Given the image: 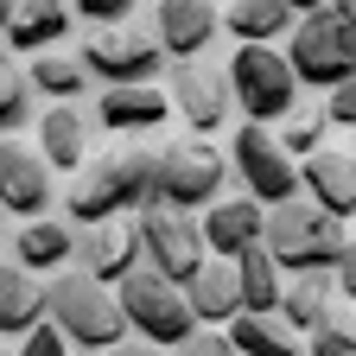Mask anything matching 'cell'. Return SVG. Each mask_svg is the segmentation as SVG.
<instances>
[{
	"label": "cell",
	"instance_id": "obj_1",
	"mask_svg": "<svg viewBox=\"0 0 356 356\" xmlns=\"http://www.w3.org/2000/svg\"><path fill=\"white\" fill-rule=\"evenodd\" d=\"M261 254L280 267V280L293 274H331V267L350 254V222L325 216V210H312L305 197L293 204H274L261 216Z\"/></svg>",
	"mask_w": 356,
	"mask_h": 356
},
{
	"label": "cell",
	"instance_id": "obj_2",
	"mask_svg": "<svg viewBox=\"0 0 356 356\" xmlns=\"http://www.w3.org/2000/svg\"><path fill=\"white\" fill-rule=\"evenodd\" d=\"M153 204V178H147V147H108L102 159H89L76 172V185L64 191L70 222L96 229V222H115L121 210H147Z\"/></svg>",
	"mask_w": 356,
	"mask_h": 356
},
{
	"label": "cell",
	"instance_id": "obj_3",
	"mask_svg": "<svg viewBox=\"0 0 356 356\" xmlns=\"http://www.w3.org/2000/svg\"><path fill=\"white\" fill-rule=\"evenodd\" d=\"M44 325H51L76 356H108V350L127 337L115 293L96 286V280H83L76 267H64V274L44 286Z\"/></svg>",
	"mask_w": 356,
	"mask_h": 356
},
{
	"label": "cell",
	"instance_id": "obj_4",
	"mask_svg": "<svg viewBox=\"0 0 356 356\" xmlns=\"http://www.w3.org/2000/svg\"><path fill=\"white\" fill-rule=\"evenodd\" d=\"M350 38H356V7H350V0H325V7H312L293 26V51H280L286 70H293V83L343 89L350 70H356V44Z\"/></svg>",
	"mask_w": 356,
	"mask_h": 356
},
{
	"label": "cell",
	"instance_id": "obj_5",
	"mask_svg": "<svg viewBox=\"0 0 356 356\" xmlns=\"http://www.w3.org/2000/svg\"><path fill=\"white\" fill-rule=\"evenodd\" d=\"M147 178H153V204L191 216V210H210L222 197V178H229V165H222V153L210 140H159L147 153Z\"/></svg>",
	"mask_w": 356,
	"mask_h": 356
},
{
	"label": "cell",
	"instance_id": "obj_6",
	"mask_svg": "<svg viewBox=\"0 0 356 356\" xmlns=\"http://www.w3.org/2000/svg\"><path fill=\"white\" fill-rule=\"evenodd\" d=\"M222 83H229V108H242L248 127H274L299 108V83L274 44H236Z\"/></svg>",
	"mask_w": 356,
	"mask_h": 356
},
{
	"label": "cell",
	"instance_id": "obj_7",
	"mask_svg": "<svg viewBox=\"0 0 356 356\" xmlns=\"http://www.w3.org/2000/svg\"><path fill=\"white\" fill-rule=\"evenodd\" d=\"M115 305H121V325L127 337H140L153 350H178L197 325H191V305L178 286H165L159 274H147V267H134V274L115 286Z\"/></svg>",
	"mask_w": 356,
	"mask_h": 356
},
{
	"label": "cell",
	"instance_id": "obj_8",
	"mask_svg": "<svg viewBox=\"0 0 356 356\" xmlns=\"http://www.w3.org/2000/svg\"><path fill=\"white\" fill-rule=\"evenodd\" d=\"M127 229H134V248H140V267H147V274H159L165 286H178V293H185V280L210 261L197 222L178 216V210H165V204H147Z\"/></svg>",
	"mask_w": 356,
	"mask_h": 356
},
{
	"label": "cell",
	"instance_id": "obj_9",
	"mask_svg": "<svg viewBox=\"0 0 356 356\" xmlns=\"http://www.w3.org/2000/svg\"><path fill=\"white\" fill-rule=\"evenodd\" d=\"M83 76H96L102 89H153V76L165 70L153 32H140V19H127L115 32H89V44L76 51Z\"/></svg>",
	"mask_w": 356,
	"mask_h": 356
},
{
	"label": "cell",
	"instance_id": "obj_10",
	"mask_svg": "<svg viewBox=\"0 0 356 356\" xmlns=\"http://www.w3.org/2000/svg\"><path fill=\"white\" fill-rule=\"evenodd\" d=\"M222 165H236L242 197L261 204V210H274V204H293V197H299V165L274 147V134H267V127H248V121H242Z\"/></svg>",
	"mask_w": 356,
	"mask_h": 356
},
{
	"label": "cell",
	"instance_id": "obj_11",
	"mask_svg": "<svg viewBox=\"0 0 356 356\" xmlns=\"http://www.w3.org/2000/svg\"><path fill=\"white\" fill-rule=\"evenodd\" d=\"M159 96H165V108H178V115H185L191 140L216 134L222 121L236 115V108H229V83H222V70H210V64H172Z\"/></svg>",
	"mask_w": 356,
	"mask_h": 356
},
{
	"label": "cell",
	"instance_id": "obj_12",
	"mask_svg": "<svg viewBox=\"0 0 356 356\" xmlns=\"http://www.w3.org/2000/svg\"><path fill=\"white\" fill-rule=\"evenodd\" d=\"M70 261H76L83 280H96V286L115 293L134 267H140V248H134V229H127V222H96V229L70 236Z\"/></svg>",
	"mask_w": 356,
	"mask_h": 356
},
{
	"label": "cell",
	"instance_id": "obj_13",
	"mask_svg": "<svg viewBox=\"0 0 356 356\" xmlns=\"http://www.w3.org/2000/svg\"><path fill=\"white\" fill-rule=\"evenodd\" d=\"M51 172L44 159L19 140H0V216H26V222H44V204H51Z\"/></svg>",
	"mask_w": 356,
	"mask_h": 356
},
{
	"label": "cell",
	"instance_id": "obj_14",
	"mask_svg": "<svg viewBox=\"0 0 356 356\" xmlns=\"http://www.w3.org/2000/svg\"><path fill=\"white\" fill-rule=\"evenodd\" d=\"M299 197L312 210H325L337 222H350L356 210V165H350V147H318L305 165H299Z\"/></svg>",
	"mask_w": 356,
	"mask_h": 356
},
{
	"label": "cell",
	"instance_id": "obj_15",
	"mask_svg": "<svg viewBox=\"0 0 356 356\" xmlns=\"http://www.w3.org/2000/svg\"><path fill=\"white\" fill-rule=\"evenodd\" d=\"M210 38H216V7H204V0H165V7H153V44H159V58L197 64Z\"/></svg>",
	"mask_w": 356,
	"mask_h": 356
},
{
	"label": "cell",
	"instance_id": "obj_16",
	"mask_svg": "<svg viewBox=\"0 0 356 356\" xmlns=\"http://www.w3.org/2000/svg\"><path fill=\"white\" fill-rule=\"evenodd\" d=\"M89 147H96V121H89V108L51 102V108L38 115V159H44V172H83Z\"/></svg>",
	"mask_w": 356,
	"mask_h": 356
},
{
	"label": "cell",
	"instance_id": "obj_17",
	"mask_svg": "<svg viewBox=\"0 0 356 356\" xmlns=\"http://www.w3.org/2000/svg\"><path fill=\"white\" fill-rule=\"evenodd\" d=\"M274 318L299 337H312V331H325V325H337V318H350V305L337 299V286H331V274H299L293 286H280V305H274Z\"/></svg>",
	"mask_w": 356,
	"mask_h": 356
},
{
	"label": "cell",
	"instance_id": "obj_18",
	"mask_svg": "<svg viewBox=\"0 0 356 356\" xmlns=\"http://www.w3.org/2000/svg\"><path fill=\"white\" fill-rule=\"evenodd\" d=\"M261 204H248V197H216L210 210H204V222H197V236H204V254L210 261H236V254H248L254 242H261Z\"/></svg>",
	"mask_w": 356,
	"mask_h": 356
},
{
	"label": "cell",
	"instance_id": "obj_19",
	"mask_svg": "<svg viewBox=\"0 0 356 356\" xmlns=\"http://www.w3.org/2000/svg\"><path fill=\"white\" fill-rule=\"evenodd\" d=\"M70 32V7L58 0H32V7H7V32H0V51H58V38Z\"/></svg>",
	"mask_w": 356,
	"mask_h": 356
},
{
	"label": "cell",
	"instance_id": "obj_20",
	"mask_svg": "<svg viewBox=\"0 0 356 356\" xmlns=\"http://www.w3.org/2000/svg\"><path fill=\"white\" fill-rule=\"evenodd\" d=\"M165 115L172 108H165L159 89H102L89 121H96V134H153Z\"/></svg>",
	"mask_w": 356,
	"mask_h": 356
},
{
	"label": "cell",
	"instance_id": "obj_21",
	"mask_svg": "<svg viewBox=\"0 0 356 356\" xmlns=\"http://www.w3.org/2000/svg\"><path fill=\"white\" fill-rule=\"evenodd\" d=\"M185 305H191V325H229L236 312H242L236 261H204L197 274L185 280Z\"/></svg>",
	"mask_w": 356,
	"mask_h": 356
},
{
	"label": "cell",
	"instance_id": "obj_22",
	"mask_svg": "<svg viewBox=\"0 0 356 356\" xmlns=\"http://www.w3.org/2000/svg\"><path fill=\"white\" fill-rule=\"evenodd\" d=\"M44 318V286L19 274L13 261H0V337H26Z\"/></svg>",
	"mask_w": 356,
	"mask_h": 356
},
{
	"label": "cell",
	"instance_id": "obj_23",
	"mask_svg": "<svg viewBox=\"0 0 356 356\" xmlns=\"http://www.w3.org/2000/svg\"><path fill=\"white\" fill-rule=\"evenodd\" d=\"M216 26H229L236 44H274L280 32H293V7L286 0H236L216 13Z\"/></svg>",
	"mask_w": 356,
	"mask_h": 356
},
{
	"label": "cell",
	"instance_id": "obj_24",
	"mask_svg": "<svg viewBox=\"0 0 356 356\" xmlns=\"http://www.w3.org/2000/svg\"><path fill=\"white\" fill-rule=\"evenodd\" d=\"M280 267L261 254V242L248 254H236V293H242V312L248 318H274V305H280Z\"/></svg>",
	"mask_w": 356,
	"mask_h": 356
},
{
	"label": "cell",
	"instance_id": "obj_25",
	"mask_svg": "<svg viewBox=\"0 0 356 356\" xmlns=\"http://www.w3.org/2000/svg\"><path fill=\"white\" fill-rule=\"evenodd\" d=\"M64 261H70V229L64 222H26L13 236V267L19 274H51Z\"/></svg>",
	"mask_w": 356,
	"mask_h": 356
},
{
	"label": "cell",
	"instance_id": "obj_26",
	"mask_svg": "<svg viewBox=\"0 0 356 356\" xmlns=\"http://www.w3.org/2000/svg\"><path fill=\"white\" fill-rule=\"evenodd\" d=\"M229 350L236 356H305V343L280 318H248V312L229 318Z\"/></svg>",
	"mask_w": 356,
	"mask_h": 356
},
{
	"label": "cell",
	"instance_id": "obj_27",
	"mask_svg": "<svg viewBox=\"0 0 356 356\" xmlns=\"http://www.w3.org/2000/svg\"><path fill=\"white\" fill-rule=\"evenodd\" d=\"M26 89H38V96H58V102H76L83 89H89V76H83V64H76L70 51H38L32 70H26Z\"/></svg>",
	"mask_w": 356,
	"mask_h": 356
},
{
	"label": "cell",
	"instance_id": "obj_28",
	"mask_svg": "<svg viewBox=\"0 0 356 356\" xmlns=\"http://www.w3.org/2000/svg\"><path fill=\"white\" fill-rule=\"evenodd\" d=\"M26 121H32V89H26V70H19V58L0 51V140H13Z\"/></svg>",
	"mask_w": 356,
	"mask_h": 356
},
{
	"label": "cell",
	"instance_id": "obj_29",
	"mask_svg": "<svg viewBox=\"0 0 356 356\" xmlns=\"http://www.w3.org/2000/svg\"><path fill=\"white\" fill-rule=\"evenodd\" d=\"M274 147L286 153V159H312L325 147V115L318 108H293L286 121H280V134H274Z\"/></svg>",
	"mask_w": 356,
	"mask_h": 356
},
{
	"label": "cell",
	"instance_id": "obj_30",
	"mask_svg": "<svg viewBox=\"0 0 356 356\" xmlns=\"http://www.w3.org/2000/svg\"><path fill=\"white\" fill-rule=\"evenodd\" d=\"M305 356H356L350 318H337V325H325V331H312V337H305Z\"/></svg>",
	"mask_w": 356,
	"mask_h": 356
},
{
	"label": "cell",
	"instance_id": "obj_31",
	"mask_svg": "<svg viewBox=\"0 0 356 356\" xmlns=\"http://www.w3.org/2000/svg\"><path fill=\"white\" fill-rule=\"evenodd\" d=\"M13 356H76V350H70V343H64V337H58L51 325L38 318V325H32L26 337H19V350H13Z\"/></svg>",
	"mask_w": 356,
	"mask_h": 356
},
{
	"label": "cell",
	"instance_id": "obj_32",
	"mask_svg": "<svg viewBox=\"0 0 356 356\" xmlns=\"http://www.w3.org/2000/svg\"><path fill=\"white\" fill-rule=\"evenodd\" d=\"M76 13L96 26V32H115V26H127V19H134V7H127V0H83Z\"/></svg>",
	"mask_w": 356,
	"mask_h": 356
},
{
	"label": "cell",
	"instance_id": "obj_33",
	"mask_svg": "<svg viewBox=\"0 0 356 356\" xmlns=\"http://www.w3.org/2000/svg\"><path fill=\"white\" fill-rule=\"evenodd\" d=\"M325 127H356V89L343 83V89H325Z\"/></svg>",
	"mask_w": 356,
	"mask_h": 356
},
{
	"label": "cell",
	"instance_id": "obj_34",
	"mask_svg": "<svg viewBox=\"0 0 356 356\" xmlns=\"http://www.w3.org/2000/svg\"><path fill=\"white\" fill-rule=\"evenodd\" d=\"M165 356H236L229 350V337H216V331H191L178 350H165Z\"/></svg>",
	"mask_w": 356,
	"mask_h": 356
},
{
	"label": "cell",
	"instance_id": "obj_35",
	"mask_svg": "<svg viewBox=\"0 0 356 356\" xmlns=\"http://www.w3.org/2000/svg\"><path fill=\"white\" fill-rule=\"evenodd\" d=\"M108 356H165V350H153V343H140V337H121Z\"/></svg>",
	"mask_w": 356,
	"mask_h": 356
},
{
	"label": "cell",
	"instance_id": "obj_36",
	"mask_svg": "<svg viewBox=\"0 0 356 356\" xmlns=\"http://www.w3.org/2000/svg\"><path fill=\"white\" fill-rule=\"evenodd\" d=\"M0 32H7V7H0Z\"/></svg>",
	"mask_w": 356,
	"mask_h": 356
},
{
	"label": "cell",
	"instance_id": "obj_37",
	"mask_svg": "<svg viewBox=\"0 0 356 356\" xmlns=\"http://www.w3.org/2000/svg\"><path fill=\"white\" fill-rule=\"evenodd\" d=\"M0 356H7V350H0Z\"/></svg>",
	"mask_w": 356,
	"mask_h": 356
}]
</instances>
